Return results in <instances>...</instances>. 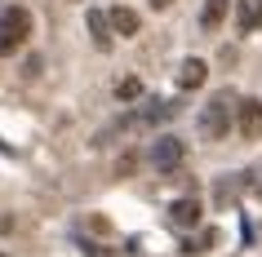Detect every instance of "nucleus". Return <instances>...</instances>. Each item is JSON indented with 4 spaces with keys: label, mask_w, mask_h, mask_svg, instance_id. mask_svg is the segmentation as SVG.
<instances>
[{
    "label": "nucleus",
    "mask_w": 262,
    "mask_h": 257,
    "mask_svg": "<svg viewBox=\"0 0 262 257\" xmlns=\"http://www.w3.org/2000/svg\"><path fill=\"white\" fill-rule=\"evenodd\" d=\"M173 115H178V102H160V98H151L147 111L138 115V124H160V120H173Z\"/></svg>",
    "instance_id": "nucleus-11"
},
{
    "label": "nucleus",
    "mask_w": 262,
    "mask_h": 257,
    "mask_svg": "<svg viewBox=\"0 0 262 257\" xmlns=\"http://www.w3.org/2000/svg\"><path fill=\"white\" fill-rule=\"evenodd\" d=\"M134 164H138V155H124V160L116 164V173H120V177H124V173H134Z\"/></svg>",
    "instance_id": "nucleus-14"
},
{
    "label": "nucleus",
    "mask_w": 262,
    "mask_h": 257,
    "mask_svg": "<svg viewBox=\"0 0 262 257\" xmlns=\"http://www.w3.org/2000/svg\"><path fill=\"white\" fill-rule=\"evenodd\" d=\"M227 9H231V0H205V9H200V27H205V31H218L222 18H227Z\"/></svg>",
    "instance_id": "nucleus-10"
},
{
    "label": "nucleus",
    "mask_w": 262,
    "mask_h": 257,
    "mask_svg": "<svg viewBox=\"0 0 262 257\" xmlns=\"http://www.w3.org/2000/svg\"><path fill=\"white\" fill-rule=\"evenodd\" d=\"M107 18H111V31H116V36H138V27H142V18L134 14V9H124V5H116Z\"/></svg>",
    "instance_id": "nucleus-7"
},
{
    "label": "nucleus",
    "mask_w": 262,
    "mask_h": 257,
    "mask_svg": "<svg viewBox=\"0 0 262 257\" xmlns=\"http://www.w3.org/2000/svg\"><path fill=\"white\" fill-rule=\"evenodd\" d=\"M262 27V0H240V9H235V31L249 36V31Z\"/></svg>",
    "instance_id": "nucleus-6"
},
{
    "label": "nucleus",
    "mask_w": 262,
    "mask_h": 257,
    "mask_svg": "<svg viewBox=\"0 0 262 257\" xmlns=\"http://www.w3.org/2000/svg\"><path fill=\"white\" fill-rule=\"evenodd\" d=\"M27 36H31V14L23 5H9V9L0 14V58L18 54V49L27 44Z\"/></svg>",
    "instance_id": "nucleus-2"
},
{
    "label": "nucleus",
    "mask_w": 262,
    "mask_h": 257,
    "mask_svg": "<svg viewBox=\"0 0 262 257\" xmlns=\"http://www.w3.org/2000/svg\"><path fill=\"white\" fill-rule=\"evenodd\" d=\"M80 248H84V257H116V253H107L102 244H89V240H80Z\"/></svg>",
    "instance_id": "nucleus-13"
},
{
    "label": "nucleus",
    "mask_w": 262,
    "mask_h": 257,
    "mask_svg": "<svg viewBox=\"0 0 262 257\" xmlns=\"http://www.w3.org/2000/svg\"><path fill=\"white\" fill-rule=\"evenodd\" d=\"M231 124H235V94L222 89V94H213L209 107L200 111V137H205V142H222V137L231 133Z\"/></svg>",
    "instance_id": "nucleus-1"
},
{
    "label": "nucleus",
    "mask_w": 262,
    "mask_h": 257,
    "mask_svg": "<svg viewBox=\"0 0 262 257\" xmlns=\"http://www.w3.org/2000/svg\"><path fill=\"white\" fill-rule=\"evenodd\" d=\"M116 98H120V102H134V98H142V80H120V84H116Z\"/></svg>",
    "instance_id": "nucleus-12"
},
{
    "label": "nucleus",
    "mask_w": 262,
    "mask_h": 257,
    "mask_svg": "<svg viewBox=\"0 0 262 257\" xmlns=\"http://www.w3.org/2000/svg\"><path fill=\"white\" fill-rule=\"evenodd\" d=\"M169 5H173V0H151V9H169Z\"/></svg>",
    "instance_id": "nucleus-15"
},
{
    "label": "nucleus",
    "mask_w": 262,
    "mask_h": 257,
    "mask_svg": "<svg viewBox=\"0 0 262 257\" xmlns=\"http://www.w3.org/2000/svg\"><path fill=\"white\" fill-rule=\"evenodd\" d=\"M89 36H94V44L107 54V49H111V18L98 14V9H89Z\"/></svg>",
    "instance_id": "nucleus-9"
},
{
    "label": "nucleus",
    "mask_w": 262,
    "mask_h": 257,
    "mask_svg": "<svg viewBox=\"0 0 262 257\" xmlns=\"http://www.w3.org/2000/svg\"><path fill=\"white\" fill-rule=\"evenodd\" d=\"M205 76H209V67L200 62V58H187L178 67V89H200L205 84Z\"/></svg>",
    "instance_id": "nucleus-8"
},
{
    "label": "nucleus",
    "mask_w": 262,
    "mask_h": 257,
    "mask_svg": "<svg viewBox=\"0 0 262 257\" xmlns=\"http://www.w3.org/2000/svg\"><path fill=\"white\" fill-rule=\"evenodd\" d=\"M0 257H5V253H0Z\"/></svg>",
    "instance_id": "nucleus-16"
},
{
    "label": "nucleus",
    "mask_w": 262,
    "mask_h": 257,
    "mask_svg": "<svg viewBox=\"0 0 262 257\" xmlns=\"http://www.w3.org/2000/svg\"><path fill=\"white\" fill-rule=\"evenodd\" d=\"M235 129L245 142H258L262 137V102L258 98H240L235 102Z\"/></svg>",
    "instance_id": "nucleus-3"
},
{
    "label": "nucleus",
    "mask_w": 262,
    "mask_h": 257,
    "mask_svg": "<svg viewBox=\"0 0 262 257\" xmlns=\"http://www.w3.org/2000/svg\"><path fill=\"white\" fill-rule=\"evenodd\" d=\"M182 155H187V147H182L173 133H165V137H156V142H151V164L160 169V173H173V169L182 164Z\"/></svg>",
    "instance_id": "nucleus-4"
},
{
    "label": "nucleus",
    "mask_w": 262,
    "mask_h": 257,
    "mask_svg": "<svg viewBox=\"0 0 262 257\" xmlns=\"http://www.w3.org/2000/svg\"><path fill=\"white\" fill-rule=\"evenodd\" d=\"M169 222H173V226H182V230H191L195 222H200V200H191V195L173 200V204H169Z\"/></svg>",
    "instance_id": "nucleus-5"
}]
</instances>
